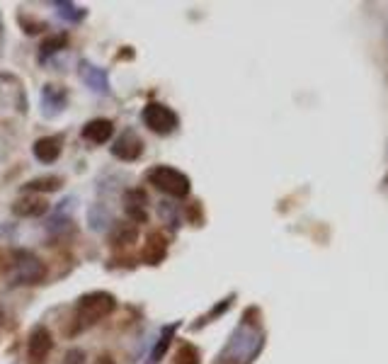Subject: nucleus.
Here are the masks:
<instances>
[{"label": "nucleus", "mask_w": 388, "mask_h": 364, "mask_svg": "<svg viewBox=\"0 0 388 364\" xmlns=\"http://www.w3.org/2000/svg\"><path fill=\"white\" fill-rule=\"evenodd\" d=\"M54 350V338H51L47 326H34L30 338H27V360L30 364H44Z\"/></svg>", "instance_id": "6"}, {"label": "nucleus", "mask_w": 388, "mask_h": 364, "mask_svg": "<svg viewBox=\"0 0 388 364\" xmlns=\"http://www.w3.org/2000/svg\"><path fill=\"white\" fill-rule=\"evenodd\" d=\"M61 149H64V136H44V139H37L32 146V153L39 163L44 166H51V163L59 161Z\"/></svg>", "instance_id": "10"}, {"label": "nucleus", "mask_w": 388, "mask_h": 364, "mask_svg": "<svg viewBox=\"0 0 388 364\" xmlns=\"http://www.w3.org/2000/svg\"><path fill=\"white\" fill-rule=\"evenodd\" d=\"M47 275V267L32 250H13V284H39Z\"/></svg>", "instance_id": "4"}, {"label": "nucleus", "mask_w": 388, "mask_h": 364, "mask_svg": "<svg viewBox=\"0 0 388 364\" xmlns=\"http://www.w3.org/2000/svg\"><path fill=\"white\" fill-rule=\"evenodd\" d=\"M158 214H161V219L170 226V229H178L180 226V216H178V207H175V204L161 202L158 204Z\"/></svg>", "instance_id": "22"}, {"label": "nucleus", "mask_w": 388, "mask_h": 364, "mask_svg": "<svg viewBox=\"0 0 388 364\" xmlns=\"http://www.w3.org/2000/svg\"><path fill=\"white\" fill-rule=\"evenodd\" d=\"M54 8L59 10V17H64V20L71 22V25L83 22L85 15H88V10L81 8V5H76V3H71V0H56Z\"/></svg>", "instance_id": "18"}, {"label": "nucleus", "mask_w": 388, "mask_h": 364, "mask_svg": "<svg viewBox=\"0 0 388 364\" xmlns=\"http://www.w3.org/2000/svg\"><path fill=\"white\" fill-rule=\"evenodd\" d=\"M148 185H153L156 190H161L163 195L175 197V199H185L192 190V180L187 178L182 170L173 166H153L146 173Z\"/></svg>", "instance_id": "3"}, {"label": "nucleus", "mask_w": 388, "mask_h": 364, "mask_svg": "<svg viewBox=\"0 0 388 364\" xmlns=\"http://www.w3.org/2000/svg\"><path fill=\"white\" fill-rule=\"evenodd\" d=\"M141 153H144V141H141V136L136 134L134 129L122 132V136L112 144V156L119 158V161H124V163L139 161Z\"/></svg>", "instance_id": "7"}, {"label": "nucleus", "mask_w": 388, "mask_h": 364, "mask_svg": "<svg viewBox=\"0 0 388 364\" xmlns=\"http://www.w3.org/2000/svg\"><path fill=\"white\" fill-rule=\"evenodd\" d=\"M49 212V202L44 199L42 195H22L20 199L13 202V214L15 216H22V219H37V216H44Z\"/></svg>", "instance_id": "8"}, {"label": "nucleus", "mask_w": 388, "mask_h": 364, "mask_svg": "<svg viewBox=\"0 0 388 364\" xmlns=\"http://www.w3.org/2000/svg\"><path fill=\"white\" fill-rule=\"evenodd\" d=\"M141 119H144V124L153 134H161V136L173 134L180 124V117L175 115V110H170L163 102H148L144 112H141Z\"/></svg>", "instance_id": "5"}, {"label": "nucleus", "mask_w": 388, "mask_h": 364, "mask_svg": "<svg viewBox=\"0 0 388 364\" xmlns=\"http://www.w3.org/2000/svg\"><path fill=\"white\" fill-rule=\"evenodd\" d=\"M265 348V333L260 323H250L248 316H243L241 326L233 331L231 340L226 343L224 352L219 355V364H253L255 357Z\"/></svg>", "instance_id": "1"}, {"label": "nucleus", "mask_w": 388, "mask_h": 364, "mask_svg": "<svg viewBox=\"0 0 388 364\" xmlns=\"http://www.w3.org/2000/svg\"><path fill=\"white\" fill-rule=\"evenodd\" d=\"M66 100H68L66 88H59V85H51V83H47L42 88V110L47 112L49 117L59 115L66 107Z\"/></svg>", "instance_id": "14"}, {"label": "nucleus", "mask_w": 388, "mask_h": 364, "mask_svg": "<svg viewBox=\"0 0 388 364\" xmlns=\"http://www.w3.org/2000/svg\"><path fill=\"white\" fill-rule=\"evenodd\" d=\"M233 299H236V294H231V297H228V299H224V301H219V306H214V311H211V314H209V316H204V318H202V321H197V326H194V328L204 326V321H211V318H219L221 314H226V311H228V309H231V301H233Z\"/></svg>", "instance_id": "23"}, {"label": "nucleus", "mask_w": 388, "mask_h": 364, "mask_svg": "<svg viewBox=\"0 0 388 364\" xmlns=\"http://www.w3.org/2000/svg\"><path fill=\"white\" fill-rule=\"evenodd\" d=\"M88 226L93 231H105L112 226V214L107 207H102V204H93V207L88 209Z\"/></svg>", "instance_id": "19"}, {"label": "nucleus", "mask_w": 388, "mask_h": 364, "mask_svg": "<svg viewBox=\"0 0 388 364\" xmlns=\"http://www.w3.org/2000/svg\"><path fill=\"white\" fill-rule=\"evenodd\" d=\"M146 204H148V197L141 187H131V190L124 192V212H127L131 224H144L148 219Z\"/></svg>", "instance_id": "9"}, {"label": "nucleus", "mask_w": 388, "mask_h": 364, "mask_svg": "<svg viewBox=\"0 0 388 364\" xmlns=\"http://www.w3.org/2000/svg\"><path fill=\"white\" fill-rule=\"evenodd\" d=\"M81 78L93 93L110 95V78H107V71H102L100 66L90 64V61H81Z\"/></svg>", "instance_id": "11"}, {"label": "nucleus", "mask_w": 388, "mask_h": 364, "mask_svg": "<svg viewBox=\"0 0 388 364\" xmlns=\"http://www.w3.org/2000/svg\"><path fill=\"white\" fill-rule=\"evenodd\" d=\"M68 44V34H54V37H47L42 42V47H39V61H47L51 59L54 54H59V51H64Z\"/></svg>", "instance_id": "20"}, {"label": "nucleus", "mask_w": 388, "mask_h": 364, "mask_svg": "<svg viewBox=\"0 0 388 364\" xmlns=\"http://www.w3.org/2000/svg\"><path fill=\"white\" fill-rule=\"evenodd\" d=\"M112 134H114V124L110 122V119H102V117L90 119V122L81 129L83 139L90 141V144H95V146L107 144V141L112 139Z\"/></svg>", "instance_id": "12"}, {"label": "nucleus", "mask_w": 388, "mask_h": 364, "mask_svg": "<svg viewBox=\"0 0 388 364\" xmlns=\"http://www.w3.org/2000/svg\"><path fill=\"white\" fill-rule=\"evenodd\" d=\"M64 364H85V352L83 350H71L66 355Z\"/></svg>", "instance_id": "25"}, {"label": "nucleus", "mask_w": 388, "mask_h": 364, "mask_svg": "<svg viewBox=\"0 0 388 364\" xmlns=\"http://www.w3.org/2000/svg\"><path fill=\"white\" fill-rule=\"evenodd\" d=\"M97 364H117V362H114L110 355H102L100 360H97Z\"/></svg>", "instance_id": "26"}, {"label": "nucleus", "mask_w": 388, "mask_h": 364, "mask_svg": "<svg viewBox=\"0 0 388 364\" xmlns=\"http://www.w3.org/2000/svg\"><path fill=\"white\" fill-rule=\"evenodd\" d=\"M117 309V299L110 292H88L78 299L76 311H73V335L88 331L102 318H107Z\"/></svg>", "instance_id": "2"}, {"label": "nucleus", "mask_w": 388, "mask_h": 364, "mask_svg": "<svg viewBox=\"0 0 388 364\" xmlns=\"http://www.w3.org/2000/svg\"><path fill=\"white\" fill-rule=\"evenodd\" d=\"M168 255V241L161 236V233H151L146 238V246L141 248V260L146 265H161Z\"/></svg>", "instance_id": "13"}, {"label": "nucleus", "mask_w": 388, "mask_h": 364, "mask_svg": "<svg viewBox=\"0 0 388 364\" xmlns=\"http://www.w3.org/2000/svg\"><path fill=\"white\" fill-rule=\"evenodd\" d=\"M178 328H180V323H170V326L163 328L161 335H158V340H156V345H153L151 355H148V364H158L163 360L165 352H168V348H170V343H173L175 333H178Z\"/></svg>", "instance_id": "15"}, {"label": "nucleus", "mask_w": 388, "mask_h": 364, "mask_svg": "<svg viewBox=\"0 0 388 364\" xmlns=\"http://www.w3.org/2000/svg\"><path fill=\"white\" fill-rule=\"evenodd\" d=\"M20 25L25 27L27 34H39V32L47 30V22H32L30 17H20Z\"/></svg>", "instance_id": "24"}, {"label": "nucleus", "mask_w": 388, "mask_h": 364, "mask_svg": "<svg viewBox=\"0 0 388 364\" xmlns=\"http://www.w3.org/2000/svg\"><path fill=\"white\" fill-rule=\"evenodd\" d=\"M0 321H3V314H0Z\"/></svg>", "instance_id": "27"}, {"label": "nucleus", "mask_w": 388, "mask_h": 364, "mask_svg": "<svg viewBox=\"0 0 388 364\" xmlns=\"http://www.w3.org/2000/svg\"><path fill=\"white\" fill-rule=\"evenodd\" d=\"M64 187V180L59 175H42V178H34L25 185V192L32 195H44V192H56Z\"/></svg>", "instance_id": "17"}, {"label": "nucleus", "mask_w": 388, "mask_h": 364, "mask_svg": "<svg viewBox=\"0 0 388 364\" xmlns=\"http://www.w3.org/2000/svg\"><path fill=\"white\" fill-rule=\"evenodd\" d=\"M386 182H388V180H386Z\"/></svg>", "instance_id": "28"}, {"label": "nucleus", "mask_w": 388, "mask_h": 364, "mask_svg": "<svg viewBox=\"0 0 388 364\" xmlns=\"http://www.w3.org/2000/svg\"><path fill=\"white\" fill-rule=\"evenodd\" d=\"M139 241V229L131 221H124V224H114L112 233H110V243L112 246H134Z\"/></svg>", "instance_id": "16"}, {"label": "nucleus", "mask_w": 388, "mask_h": 364, "mask_svg": "<svg viewBox=\"0 0 388 364\" xmlns=\"http://www.w3.org/2000/svg\"><path fill=\"white\" fill-rule=\"evenodd\" d=\"M175 364H202V355H199V350L192 343H182L178 357H175Z\"/></svg>", "instance_id": "21"}]
</instances>
